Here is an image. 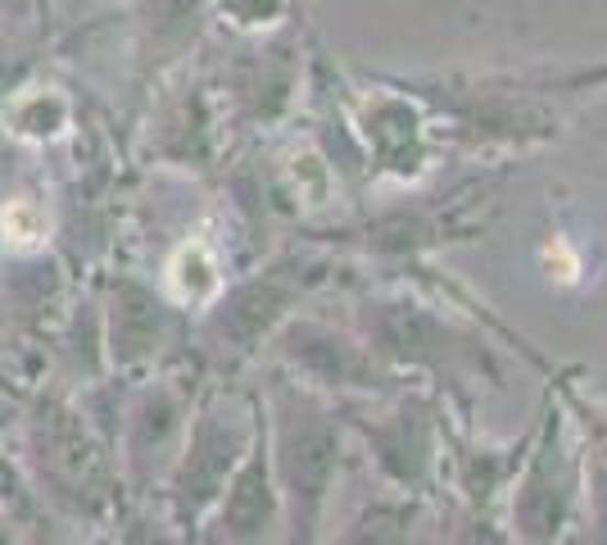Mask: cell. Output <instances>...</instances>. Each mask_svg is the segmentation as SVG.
I'll return each mask as SVG.
<instances>
[{
	"instance_id": "obj_1",
	"label": "cell",
	"mask_w": 607,
	"mask_h": 545,
	"mask_svg": "<svg viewBox=\"0 0 607 545\" xmlns=\"http://www.w3.org/2000/svg\"><path fill=\"white\" fill-rule=\"evenodd\" d=\"M0 228H5V241H14V246H42L46 241V232H51V218H46V209L42 205H32V200H14L10 209H5V218H0Z\"/></svg>"
}]
</instances>
